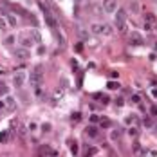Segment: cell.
Here are the masks:
<instances>
[{"mask_svg": "<svg viewBox=\"0 0 157 157\" xmlns=\"http://www.w3.org/2000/svg\"><path fill=\"white\" fill-rule=\"evenodd\" d=\"M96 98H98L101 103H109V98H107L105 94H96Z\"/></svg>", "mask_w": 157, "mask_h": 157, "instance_id": "7402d4cb", "label": "cell"}, {"mask_svg": "<svg viewBox=\"0 0 157 157\" xmlns=\"http://www.w3.org/2000/svg\"><path fill=\"white\" fill-rule=\"evenodd\" d=\"M45 22H47V25L52 29V31H56V29H58V22H56L52 16L49 15V13H45Z\"/></svg>", "mask_w": 157, "mask_h": 157, "instance_id": "9c48e42d", "label": "cell"}, {"mask_svg": "<svg viewBox=\"0 0 157 157\" xmlns=\"http://www.w3.org/2000/svg\"><path fill=\"white\" fill-rule=\"evenodd\" d=\"M103 11L105 13H116L117 11V2L116 0H105L103 2Z\"/></svg>", "mask_w": 157, "mask_h": 157, "instance_id": "5b68a950", "label": "cell"}, {"mask_svg": "<svg viewBox=\"0 0 157 157\" xmlns=\"http://www.w3.org/2000/svg\"><path fill=\"white\" fill-rule=\"evenodd\" d=\"M15 56L20 58V60H27L31 54H29V51H27L25 47H20V49H15Z\"/></svg>", "mask_w": 157, "mask_h": 157, "instance_id": "52a82bcc", "label": "cell"}, {"mask_svg": "<svg viewBox=\"0 0 157 157\" xmlns=\"http://www.w3.org/2000/svg\"><path fill=\"white\" fill-rule=\"evenodd\" d=\"M20 44H22V45H24L25 49H27V47H31V45H33V40H31V36H25V34H24V36L20 38Z\"/></svg>", "mask_w": 157, "mask_h": 157, "instance_id": "8fae6325", "label": "cell"}, {"mask_svg": "<svg viewBox=\"0 0 157 157\" xmlns=\"http://www.w3.org/2000/svg\"><path fill=\"white\" fill-rule=\"evenodd\" d=\"M6 107H7V105H6V101H0V110H4Z\"/></svg>", "mask_w": 157, "mask_h": 157, "instance_id": "4dcf8cb0", "label": "cell"}, {"mask_svg": "<svg viewBox=\"0 0 157 157\" xmlns=\"http://www.w3.org/2000/svg\"><path fill=\"white\" fill-rule=\"evenodd\" d=\"M150 112H152V116H157V107H152V109H150Z\"/></svg>", "mask_w": 157, "mask_h": 157, "instance_id": "f1b7e54d", "label": "cell"}, {"mask_svg": "<svg viewBox=\"0 0 157 157\" xmlns=\"http://www.w3.org/2000/svg\"><path fill=\"white\" fill-rule=\"evenodd\" d=\"M144 22H148L150 25L157 27V20H155V16L152 15V13H146V15H144Z\"/></svg>", "mask_w": 157, "mask_h": 157, "instance_id": "30bf717a", "label": "cell"}, {"mask_svg": "<svg viewBox=\"0 0 157 157\" xmlns=\"http://www.w3.org/2000/svg\"><path fill=\"white\" fill-rule=\"evenodd\" d=\"M109 126H112V121L110 119H107V117H101L99 119V128H109Z\"/></svg>", "mask_w": 157, "mask_h": 157, "instance_id": "7c38bea8", "label": "cell"}, {"mask_svg": "<svg viewBox=\"0 0 157 157\" xmlns=\"http://www.w3.org/2000/svg\"><path fill=\"white\" fill-rule=\"evenodd\" d=\"M29 130H33V132H34V130H36V125H34V123H31V125H29Z\"/></svg>", "mask_w": 157, "mask_h": 157, "instance_id": "1f68e13d", "label": "cell"}, {"mask_svg": "<svg viewBox=\"0 0 157 157\" xmlns=\"http://www.w3.org/2000/svg\"><path fill=\"white\" fill-rule=\"evenodd\" d=\"M126 13L125 9H117L116 11V27H117V31L121 33V34H125L126 33Z\"/></svg>", "mask_w": 157, "mask_h": 157, "instance_id": "6da1fadb", "label": "cell"}, {"mask_svg": "<svg viewBox=\"0 0 157 157\" xmlns=\"http://www.w3.org/2000/svg\"><path fill=\"white\" fill-rule=\"evenodd\" d=\"M90 31L94 33V34H103V36H110L112 34V27L107 25V24H94L92 27H90Z\"/></svg>", "mask_w": 157, "mask_h": 157, "instance_id": "3957f363", "label": "cell"}, {"mask_svg": "<svg viewBox=\"0 0 157 157\" xmlns=\"http://www.w3.org/2000/svg\"><path fill=\"white\" fill-rule=\"evenodd\" d=\"M76 2H81V0H76Z\"/></svg>", "mask_w": 157, "mask_h": 157, "instance_id": "836d02e7", "label": "cell"}, {"mask_svg": "<svg viewBox=\"0 0 157 157\" xmlns=\"http://www.w3.org/2000/svg\"><path fill=\"white\" fill-rule=\"evenodd\" d=\"M132 103L139 105V103H141V96H139V94H134V96H132Z\"/></svg>", "mask_w": 157, "mask_h": 157, "instance_id": "603a6c76", "label": "cell"}, {"mask_svg": "<svg viewBox=\"0 0 157 157\" xmlns=\"http://www.w3.org/2000/svg\"><path fill=\"white\" fill-rule=\"evenodd\" d=\"M18 134H20V137L22 139H25V134H27V128L24 125H20V128H18Z\"/></svg>", "mask_w": 157, "mask_h": 157, "instance_id": "ac0fdd59", "label": "cell"}, {"mask_svg": "<svg viewBox=\"0 0 157 157\" xmlns=\"http://www.w3.org/2000/svg\"><path fill=\"white\" fill-rule=\"evenodd\" d=\"M107 87H109L110 90H114V89H119V83H117V81H109Z\"/></svg>", "mask_w": 157, "mask_h": 157, "instance_id": "ffe728a7", "label": "cell"}, {"mask_svg": "<svg viewBox=\"0 0 157 157\" xmlns=\"http://www.w3.org/2000/svg\"><path fill=\"white\" fill-rule=\"evenodd\" d=\"M110 139H112V141H119V139H121V130H114V132L110 134Z\"/></svg>", "mask_w": 157, "mask_h": 157, "instance_id": "9a60e30c", "label": "cell"}, {"mask_svg": "<svg viewBox=\"0 0 157 157\" xmlns=\"http://www.w3.org/2000/svg\"><path fill=\"white\" fill-rule=\"evenodd\" d=\"M13 40H15V36H7L6 38V44H13Z\"/></svg>", "mask_w": 157, "mask_h": 157, "instance_id": "83f0119b", "label": "cell"}, {"mask_svg": "<svg viewBox=\"0 0 157 157\" xmlns=\"http://www.w3.org/2000/svg\"><path fill=\"white\" fill-rule=\"evenodd\" d=\"M130 13H134V15L139 13V4L137 2H130Z\"/></svg>", "mask_w": 157, "mask_h": 157, "instance_id": "5bb4252c", "label": "cell"}, {"mask_svg": "<svg viewBox=\"0 0 157 157\" xmlns=\"http://www.w3.org/2000/svg\"><path fill=\"white\" fill-rule=\"evenodd\" d=\"M87 134H89L90 137H96L99 132H98V128H96V126H89V128H87Z\"/></svg>", "mask_w": 157, "mask_h": 157, "instance_id": "2e32d148", "label": "cell"}, {"mask_svg": "<svg viewBox=\"0 0 157 157\" xmlns=\"http://www.w3.org/2000/svg\"><path fill=\"white\" fill-rule=\"evenodd\" d=\"M7 94H9V89L4 83H0V96H7Z\"/></svg>", "mask_w": 157, "mask_h": 157, "instance_id": "d6986e66", "label": "cell"}, {"mask_svg": "<svg viewBox=\"0 0 157 157\" xmlns=\"http://www.w3.org/2000/svg\"><path fill=\"white\" fill-rule=\"evenodd\" d=\"M143 27H144V31H152V29H154V25H150L148 22H144V24H143Z\"/></svg>", "mask_w": 157, "mask_h": 157, "instance_id": "484cf974", "label": "cell"}, {"mask_svg": "<svg viewBox=\"0 0 157 157\" xmlns=\"http://www.w3.org/2000/svg\"><path fill=\"white\" fill-rule=\"evenodd\" d=\"M128 40H130V44H132V45H141L143 42H144V40H143V36L139 34V33H136V31H132L130 34H128Z\"/></svg>", "mask_w": 157, "mask_h": 157, "instance_id": "8992f818", "label": "cell"}, {"mask_svg": "<svg viewBox=\"0 0 157 157\" xmlns=\"http://www.w3.org/2000/svg\"><path fill=\"white\" fill-rule=\"evenodd\" d=\"M0 29H7V22H6V18H0Z\"/></svg>", "mask_w": 157, "mask_h": 157, "instance_id": "cb8c5ba5", "label": "cell"}, {"mask_svg": "<svg viewBox=\"0 0 157 157\" xmlns=\"http://www.w3.org/2000/svg\"><path fill=\"white\" fill-rule=\"evenodd\" d=\"M152 96H154V98H157V89H154V90H152Z\"/></svg>", "mask_w": 157, "mask_h": 157, "instance_id": "d6a6232c", "label": "cell"}, {"mask_svg": "<svg viewBox=\"0 0 157 157\" xmlns=\"http://www.w3.org/2000/svg\"><path fill=\"white\" fill-rule=\"evenodd\" d=\"M42 81H44V71H42V67H34L31 71V74H29V83H31L33 87H40L42 85Z\"/></svg>", "mask_w": 157, "mask_h": 157, "instance_id": "7a4b0ae2", "label": "cell"}, {"mask_svg": "<svg viewBox=\"0 0 157 157\" xmlns=\"http://www.w3.org/2000/svg\"><path fill=\"white\" fill-rule=\"evenodd\" d=\"M7 139H9V134L7 132H2L0 134V143H7Z\"/></svg>", "mask_w": 157, "mask_h": 157, "instance_id": "44dd1931", "label": "cell"}, {"mask_svg": "<svg viewBox=\"0 0 157 157\" xmlns=\"http://www.w3.org/2000/svg\"><path fill=\"white\" fill-rule=\"evenodd\" d=\"M40 154H44V155H47V157H56L58 155V152L52 150L51 146H40Z\"/></svg>", "mask_w": 157, "mask_h": 157, "instance_id": "ba28073f", "label": "cell"}, {"mask_svg": "<svg viewBox=\"0 0 157 157\" xmlns=\"http://www.w3.org/2000/svg\"><path fill=\"white\" fill-rule=\"evenodd\" d=\"M71 152H72V154H78V144H76L74 141H72V144H71Z\"/></svg>", "mask_w": 157, "mask_h": 157, "instance_id": "d4e9b609", "label": "cell"}, {"mask_svg": "<svg viewBox=\"0 0 157 157\" xmlns=\"http://www.w3.org/2000/svg\"><path fill=\"white\" fill-rule=\"evenodd\" d=\"M125 123H126V125H132V126L137 125V117H136V116H126V117H125Z\"/></svg>", "mask_w": 157, "mask_h": 157, "instance_id": "4fadbf2b", "label": "cell"}, {"mask_svg": "<svg viewBox=\"0 0 157 157\" xmlns=\"http://www.w3.org/2000/svg\"><path fill=\"white\" fill-rule=\"evenodd\" d=\"M4 15L7 16V24H9V25H13V27H15V25H16V18H15V16L7 15V13H4Z\"/></svg>", "mask_w": 157, "mask_h": 157, "instance_id": "e0dca14e", "label": "cell"}, {"mask_svg": "<svg viewBox=\"0 0 157 157\" xmlns=\"http://www.w3.org/2000/svg\"><path fill=\"white\" fill-rule=\"evenodd\" d=\"M116 105H117V107H123V105H125V101H123V98H117V101H116Z\"/></svg>", "mask_w": 157, "mask_h": 157, "instance_id": "4316f807", "label": "cell"}, {"mask_svg": "<svg viewBox=\"0 0 157 157\" xmlns=\"http://www.w3.org/2000/svg\"><path fill=\"white\" fill-rule=\"evenodd\" d=\"M25 79H27V74L24 72V71H18L13 74V85H15L16 89H20L24 83H25Z\"/></svg>", "mask_w": 157, "mask_h": 157, "instance_id": "277c9868", "label": "cell"}, {"mask_svg": "<svg viewBox=\"0 0 157 157\" xmlns=\"http://www.w3.org/2000/svg\"><path fill=\"white\" fill-rule=\"evenodd\" d=\"M137 134H139V132H137L136 128H132V130H130V136H137Z\"/></svg>", "mask_w": 157, "mask_h": 157, "instance_id": "f546056e", "label": "cell"}]
</instances>
